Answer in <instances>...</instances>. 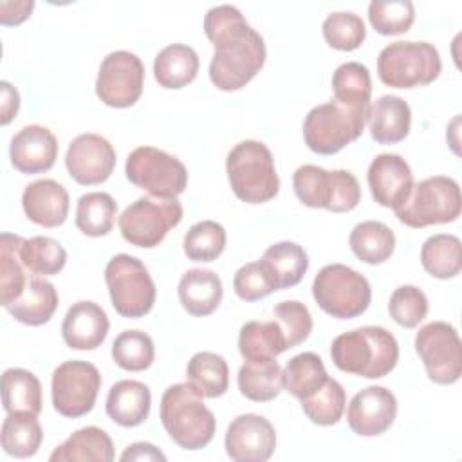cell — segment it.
I'll return each instance as SVG.
<instances>
[{
	"label": "cell",
	"instance_id": "cell-19",
	"mask_svg": "<svg viewBox=\"0 0 462 462\" xmlns=\"http://www.w3.org/2000/svg\"><path fill=\"white\" fill-rule=\"evenodd\" d=\"M366 180L374 200L393 211L406 202L413 188L411 168L397 153H379L368 166Z\"/></svg>",
	"mask_w": 462,
	"mask_h": 462
},
{
	"label": "cell",
	"instance_id": "cell-14",
	"mask_svg": "<svg viewBox=\"0 0 462 462\" xmlns=\"http://www.w3.org/2000/svg\"><path fill=\"white\" fill-rule=\"evenodd\" d=\"M415 350L428 377L437 384H455L462 375V345L458 332L446 321H431L419 328Z\"/></svg>",
	"mask_w": 462,
	"mask_h": 462
},
{
	"label": "cell",
	"instance_id": "cell-22",
	"mask_svg": "<svg viewBox=\"0 0 462 462\" xmlns=\"http://www.w3.org/2000/svg\"><path fill=\"white\" fill-rule=\"evenodd\" d=\"M69 206L67 189L52 179L34 180L22 193L25 217L42 227L61 226L69 217Z\"/></svg>",
	"mask_w": 462,
	"mask_h": 462
},
{
	"label": "cell",
	"instance_id": "cell-52",
	"mask_svg": "<svg viewBox=\"0 0 462 462\" xmlns=\"http://www.w3.org/2000/svg\"><path fill=\"white\" fill-rule=\"evenodd\" d=\"M121 460H166V455L150 442H134L123 451Z\"/></svg>",
	"mask_w": 462,
	"mask_h": 462
},
{
	"label": "cell",
	"instance_id": "cell-25",
	"mask_svg": "<svg viewBox=\"0 0 462 462\" xmlns=\"http://www.w3.org/2000/svg\"><path fill=\"white\" fill-rule=\"evenodd\" d=\"M182 309L191 316H209L222 301L224 287L217 273L209 269L186 271L177 287Z\"/></svg>",
	"mask_w": 462,
	"mask_h": 462
},
{
	"label": "cell",
	"instance_id": "cell-11",
	"mask_svg": "<svg viewBox=\"0 0 462 462\" xmlns=\"http://www.w3.org/2000/svg\"><path fill=\"white\" fill-rule=\"evenodd\" d=\"M182 215L184 209L177 199L144 195L125 208L117 224L128 244L152 249L166 238L170 229L180 224Z\"/></svg>",
	"mask_w": 462,
	"mask_h": 462
},
{
	"label": "cell",
	"instance_id": "cell-41",
	"mask_svg": "<svg viewBox=\"0 0 462 462\" xmlns=\"http://www.w3.org/2000/svg\"><path fill=\"white\" fill-rule=\"evenodd\" d=\"M20 258L32 276H54L65 267L67 251L51 236H32L23 238Z\"/></svg>",
	"mask_w": 462,
	"mask_h": 462
},
{
	"label": "cell",
	"instance_id": "cell-10",
	"mask_svg": "<svg viewBox=\"0 0 462 462\" xmlns=\"http://www.w3.org/2000/svg\"><path fill=\"white\" fill-rule=\"evenodd\" d=\"M105 283L112 307L123 318H143L155 303V283L146 265L130 254H116L105 267Z\"/></svg>",
	"mask_w": 462,
	"mask_h": 462
},
{
	"label": "cell",
	"instance_id": "cell-37",
	"mask_svg": "<svg viewBox=\"0 0 462 462\" xmlns=\"http://www.w3.org/2000/svg\"><path fill=\"white\" fill-rule=\"evenodd\" d=\"M2 404L7 413L42 411V384L38 377L23 368H7L2 375Z\"/></svg>",
	"mask_w": 462,
	"mask_h": 462
},
{
	"label": "cell",
	"instance_id": "cell-28",
	"mask_svg": "<svg viewBox=\"0 0 462 462\" xmlns=\"http://www.w3.org/2000/svg\"><path fill=\"white\" fill-rule=\"evenodd\" d=\"M114 457V444L108 433L97 426H87L74 431L49 458L51 462H112Z\"/></svg>",
	"mask_w": 462,
	"mask_h": 462
},
{
	"label": "cell",
	"instance_id": "cell-35",
	"mask_svg": "<svg viewBox=\"0 0 462 462\" xmlns=\"http://www.w3.org/2000/svg\"><path fill=\"white\" fill-rule=\"evenodd\" d=\"M188 383L208 399L224 395L229 388V366L226 359L215 352H197L186 366Z\"/></svg>",
	"mask_w": 462,
	"mask_h": 462
},
{
	"label": "cell",
	"instance_id": "cell-2",
	"mask_svg": "<svg viewBox=\"0 0 462 462\" xmlns=\"http://www.w3.org/2000/svg\"><path fill=\"white\" fill-rule=\"evenodd\" d=\"M336 368L366 379L388 375L399 361V345L392 332L383 327L366 325L339 334L330 345Z\"/></svg>",
	"mask_w": 462,
	"mask_h": 462
},
{
	"label": "cell",
	"instance_id": "cell-15",
	"mask_svg": "<svg viewBox=\"0 0 462 462\" xmlns=\"http://www.w3.org/2000/svg\"><path fill=\"white\" fill-rule=\"evenodd\" d=\"M144 85V65L128 51L106 54L96 79L97 97L112 108H128L137 103Z\"/></svg>",
	"mask_w": 462,
	"mask_h": 462
},
{
	"label": "cell",
	"instance_id": "cell-34",
	"mask_svg": "<svg viewBox=\"0 0 462 462\" xmlns=\"http://www.w3.org/2000/svg\"><path fill=\"white\" fill-rule=\"evenodd\" d=\"M23 238L13 233L0 235V303L2 307H9L14 300L23 292L29 278V271L25 269L20 258V247Z\"/></svg>",
	"mask_w": 462,
	"mask_h": 462
},
{
	"label": "cell",
	"instance_id": "cell-39",
	"mask_svg": "<svg viewBox=\"0 0 462 462\" xmlns=\"http://www.w3.org/2000/svg\"><path fill=\"white\" fill-rule=\"evenodd\" d=\"M327 377L323 359L314 352H301L287 361L283 368V388L301 401L319 390Z\"/></svg>",
	"mask_w": 462,
	"mask_h": 462
},
{
	"label": "cell",
	"instance_id": "cell-24",
	"mask_svg": "<svg viewBox=\"0 0 462 462\" xmlns=\"http://www.w3.org/2000/svg\"><path fill=\"white\" fill-rule=\"evenodd\" d=\"M150 388L134 379H123L112 384L106 395V415L123 428H135L150 415Z\"/></svg>",
	"mask_w": 462,
	"mask_h": 462
},
{
	"label": "cell",
	"instance_id": "cell-17",
	"mask_svg": "<svg viewBox=\"0 0 462 462\" xmlns=\"http://www.w3.org/2000/svg\"><path fill=\"white\" fill-rule=\"evenodd\" d=\"M65 166L78 184L96 186L112 175L116 150L103 135L81 134L69 144Z\"/></svg>",
	"mask_w": 462,
	"mask_h": 462
},
{
	"label": "cell",
	"instance_id": "cell-18",
	"mask_svg": "<svg viewBox=\"0 0 462 462\" xmlns=\"http://www.w3.org/2000/svg\"><path fill=\"white\" fill-rule=\"evenodd\" d=\"M397 417V399L384 386H366L357 392L346 408V422L356 435H383Z\"/></svg>",
	"mask_w": 462,
	"mask_h": 462
},
{
	"label": "cell",
	"instance_id": "cell-33",
	"mask_svg": "<svg viewBox=\"0 0 462 462\" xmlns=\"http://www.w3.org/2000/svg\"><path fill=\"white\" fill-rule=\"evenodd\" d=\"M352 253L365 263L377 265L386 262L395 249L393 231L379 220H365L354 226L348 236Z\"/></svg>",
	"mask_w": 462,
	"mask_h": 462
},
{
	"label": "cell",
	"instance_id": "cell-32",
	"mask_svg": "<svg viewBox=\"0 0 462 462\" xmlns=\"http://www.w3.org/2000/svg\"><path fill=\"white\" fill-rule=\"evenodd\" d=\"M262 262L267 265L278 291L298 285L309 269V256L305 249L289 240L267 247Z\"/></svg>",
	"mask_w": 462,
	"mask_h": 462
},
{
	"label": "cell",
	"instance_id": "cell-21",
	"mask_svg": "<svg viewBox=\"0 0 462 462\" xmlns=\"http://www.w3.org/2000/svg\"><path fill=\"white\" fill-rule=\"evenodd\" d=\"M110 321L103 307L83 300L74 303L61 323V336L69 348L94 350L106 339Z\"/></svg>",
	"mask_w": 462,
	"mask_h": 462
},
{
	"label": "cell",
	"instance_id": "cell-47",
	"mask_svg": "<svg viewBox=\"0 0 462 462\" xmlns=\"http://www.w3.org/2000/svg\"><path fill=\"white\" fill-rule=\"evenodd\" d=\"M388 312L397 325L415 328L428 314V298L415 285H401L390 296Z\"/></svg>",
	"mask_w": 462,
	"mask_h": 462
},
{
	"label": "cell",
	"instance_id": "cell-8",
	"mask_svg": "<svg viewBox=\"0 0 462 462\" xmlns=\"http://www.w3.org/2000/svg\"><path fill=\"white\" fill-rule=\"evenodd\" d=\"M318 307L332 318L352 319L361 316L372 301L368 280L343 263H330L318 271L312 282Z\"/></svg>",
	"mask_w": 462,
	"mask_h": 462
},
{
	"label": "cell",
	"instance_id": "cell-50",
	"mask_svg": "<svg viewBox=\"0 0 462 462\" xmlns=\"http://www.w3.org/2000/svg\"><path fill=\"white\" fill-rule=\"evenodd\" d=\"M34 9L32 0H16V2H0V22L2 25H18L25 22Z\"/></svg>",
	"mask_w": 462,
	"mask_h": 462
},
{
	"label": "cell",
	"instance_id": "cell-42",
	"mask_svg": "<svg viewBox=\"0 0 462 462\" xmlns=\"http://www.w3.org/2000/svg\"><path fill=\"white\" fill-rule=\"evenodd\" d=\"M346 406L345 388L332 377H327L323 386L312 395L301 399V410L307 419L318 426H332L339 422Z\"/></svg>",
	"mask_w": 462,
	"mask_h": 462
},
{
	"label": "cell",
	"instance_id": "cell-44",
	"mask_svg": "<svg viewBox=\"0 0 462 462\" xmlns=\"http://www.w3.org/2000/svg\"><path fill=\"white\" fill-rule=\"evenodd\" d=\"M226 229L215 220L193 224L182 240L184 254L193 262H213L226 249Z\"/></svg>",
	"mask_w": 462,
	"mask_h": 462
},
{
	"label": "cell",
	"instance_id": "cell-7",
	"mask_svg": "<svg viewBox=\"0 0 462 462\" xmlns=\"http://www.w3.org/2000/svg\"><path fill=\"white\" fill-rule=\"evenodd\" d=\"M460 208L458 182L446 175H433L413 184L406 202L395 209V217L404 226L420 229L455 222L460 217Z\"/></svg>",
	"mask_w": 462,
	"mask_h": 462
},
{
	"label": "cell",
	"instance_id": "cell-27",
	"mask_svg": "<svg viewBox=\"0 0 462 462\" xmlns=\"http://www.w3.org/2000/svg\"><path fill=\"white\" fill-rule=\"evenodd\" d=\"M199 67L200 61L193 47L171 43L155 56L153 76L162 88L179 90L197 78Z\"/></svg>",
	"mask_w": 462,
	"mask_h": 462
},
{
	"label": "cell",
	"instance_id": "cell-43",
	"mask_svg": "<svg viewBox=\"0 0 462 462\" xmlns=\"http://www.w3.org/2000/svg\"><path fill=\"white\" fill-rule=\"evenodd\" d=\"M114 363L128 372H143L155 359L153 339L143 330H125L112 343Z\"/></svg>",
	"mask_w": 462,
	"mask_h": 462
},
{
	"label": "cell",
	"instance_id": "cell-6",
	"mask_svg": "<svg viewBox=\"0 0 462 462\" xmlns=\"http://www.w3.org/2000/svg\"><path fill=\"white\" fill-rule=\"evenodd\" d=\"M440 70V54L428 42H393L377 56L379 79L392 88L430 85Z\"/></svg>",
	"mask_w": 462,
	"mask_h": 462
},
{
	"label": "cell",
	"instance_id": "cell-51",
	"mask_svg": "<svg viewBox=\"0 0 462 462\" xmlns=\"http://www.w3.org/2000/svg\"><path fill=\"white\" fill-rule=\"evenodd\" d=\"M0 92H2V101H0V123L9 125L20 108V94L18 90L9 83V81H0Z\"/></svg>",
	"mask_w": 462,
	"mask_h": 462
},
{
	"label": "cell",
	"instance_id": "cell-3",
	"mask_svg": "<svg viewBox=\"0 0 462 462\" xmlns=\"http://www.w3.org/2000/svg\"><path fill=\"white\" fill-rule=\"evenodd\" d=\"M159 415L166 433L182 449H202L213 440L215 415L189 383H177L164 390Z\"/></svg>",
	"mask_w": 462,
	"mask_h": 462
},
{
	"label": "cell",
	"instance_id": "cell-45",
	"mask_svg": "<svg viewBox=\"0 0 462 462\" xmlns=\"http://www.w3.org/2000/svg\"><path fill=\"white\" fill-rule=\"evenodd\" d=\"M368 22L383 36L402 34L415 22V5L410 0H372Z\"/></svg>",
	"mask_w": 462,
	"mask_h": 462
},
{
	"label": "cell",
	"instance_id": "cell-31",
	"mask_svg": "<svg viewBox=\"0 0 462 462\" xmlns=\"http://www.w3.org/2000/svg\"><path fill=\"white\" fill-rule=\"evenodd\" d=\"M38 415L29 411H11L2 422L0 442L7 455L14 458H29L38 453L43 430L36 419Z\"/></svg>",
	"mask_w": 462,
	"mask_h": 462
},
{
	"label": "cell",
	"instance_id": "cell-48",
	"mask_svg": "<svg viewBox=\"0 0 462 462\" xmlns=\"http://www.w3.org/2000/svg\"><path fill=\"white\" fill-rule=\"evenodd\" d=\"M273 314L283 330L287 348L298 346L312 332V316L307 305L298 300H285L276 303Z\"/></svg>",
	"mask_w": 462,
	"mask_h": 462
},
{
	"label": "cell",
	"instance_id": "cell-4",
	"mask_svg": "<svg viewBox=\"0 0 462 462\" xmlns=\"http://www.w3.org/2000/svg\"><path fill=\"white\" fill-rule=\"evenodd\" d=\"M227 180L242 202L263 204L278 195L280 179L271 150L254 139L235 144L226 159Z\"/></svg>",
	"mask_w": 462,
	"mask_h": 462
},
{
	"label": "cell",
	"instance_id": "cell-23",
	"mask_svg": "<svg viewBox=\"0 0 462 462\" xmlns=\"http://www.w3.org/2000/svg\"><path fill=\"white\" fill-rule=\"evenodd\" d=\"M370 135L379 144H395L408 137L411 126L410 105L399 96H381L368 105Z\"/></svg>",
	"mask_w": 462,
	"mask_h": 462
},
{
	"label": "cell",
	"instance_id": "cell-5",
	"mask_svg": "<svg viewBox=\"0 0 462 462\" xmlns=\"http://www.w3.org/2000/svg\"><path fill=\"white\" fill-rule=\"evenodd\" d=\"M368 106H348L336 99L309 110L303 121V139L309 150L319 155H334L361 137Z\"/></svg>",
	"mask_w": 462,
	"mask_h": 462
},
{
	"label": "cell",
	"instance_id": "cell-49",
	"mask_svg": "<svg viewBox=\"0 0 462 462\" xmlns=\"http://www.w3.org/2000/svg\"><path fill=\"white\" fill-rule=\"evenodd\" d=\"M233 289L244 301H258L278 291L267 265L262 260L242 265L235 273Z\"/></svg>",
	"mask_w": 462,
	"mask_h": 462
},
{
	"label": "cell",
	"instance_id": "cell-38",
	"mask_svg": "<svg viewBox=\"0 0 462 462\" xmlns=\"http://www.w3.org/2000/svg\"><path fill=\"white\" fill-rule=\"evenodd\" d=\"M117 202L110 193L90 191L79 197L76 208V227L87 236H105L112 231Z\"/></svg>",
	"mask_w": 462,
	"mask_h": 462
},
{
	"label": "cell",
	"instance_id": "cell-30",
	"mask_svg": "<svg viewBox=\"0 0 462 462\" xmlns=\"http://www.w3.org/2000/svg\"><path fill=\"white\" fill-rule=\"evenodd\" d=\"M238 350L245 361L276 359L287 348L282 327L273 321H247L238 332Z\"/></svg>",
	"mask_w": 462,
	"mask_h": 462
},
{
	"label": "cell",
	"instance_id": "cell-26",
	"mask_svg": "<svg viewBox=\"0 0 462 462\" xmlns=\"http://www.w3.org/2000/svg\"><path fill=\"white\" fill-rule=\"evenodd\" d=\"M58 301V291L51 282L40 276H31L20 298L5 307V310L23 325L40 327L54 316Z\"/></svg>",
	"mask_w": 462,
	"mask_h": 462
},
{
	"label": "cell",
	"instance_id": "cell-46",
	"mask_svg": "<svg viewBox=\"0 0 462 462\" xmlns=\"http://www.w3.org/2000/svg\"><path fill=\"white\" fill-rule=\"evenodd\" d=\"M321 29L325 42L336 51H356L366 38L365 22L354 13H332L323 20Z\"/></svg>",
	"mask_w": 462,
	"mask_h": 462
},
{
	"label": "cell",
	"instance_id": "cell-12",
	"mask_svg": "<svg viewBox=\"0 0 462 462\" xmlns=\"http://www.w3.org/2000/svg\"><path fill=\"white\" fill-rule=\"evenodd\" d=\"M125 173L134 186L152 197L177 199L188 186L186 166L175 155L153 146H139L130 152Z\"/></svg>",
	"mask_w": 462,
	"mask_h": 462
},
{
	"label": "cell",
	"instance_id": "cell-20",
	"mask_svg": "<svg viewBox=\"0 0 462 462\" xmlns=\"http://www.w3.org/2000/svg\"><path fill=\"white\" fill-rule=\"evenodd\" d=\"M58 157L56 135L42 126L29 125L13 135L9 144V159L14 170L25 175L49 171Z\"/></svg>",
	"mask_w": 462,
	"mask_h": 462
},
{
	"label": "cell",
	"instance_id": "cell-13",
	"mask_svg": "<svg viewBox=\"0 0 462 462\" xmlns=\"http://www.w3.org/2000/svg\"><path fill=\"white\" fill-rule=\"evenodd\" d=\"M99 388L101 374L92 363L81 359L65 361L52 372V406L63 417H83L94 408Z\"/></svg>",
	"mask_w": 462,
	"mask_h": 462
},
{
	"label": "cell",
	"instance_id": "cell-9",
	"mask_svg": "<svg viewBox=\"0 0 462 462\" xmlns=\"http://www.w3.org/2000/svg\"><path fill=\"white\" fill-rule=\"evenodd\" d=\"M292 188L307 208H321L332 213L352 211L361 200V186L346 170H323L314 164L296 168Z\"/></svg>",
	"mask_w": 462,
	"mask_h": 462
},
{
	"label": "cell",
	"instance_id": "cell-29",
	"mask_svg": "<svg viewBox=\"0 0 462 462\" xmlns=\"http://www.w3.org/2000/svg\"><path fill=\"white\" fill-rule=\"evenodd\" d=\"M240 393L254 402H269L283 390V370L276 359L245 361L238 370Z\"/></svg>",
	"mask_w": 462,
	"mask_h": 462
},
{
	"label": "cell",
	"instance_id": "cell-1",
	"mask_svg": "<svg viewBox=\"0 0 462 462\" xmlns=\"http://www.w3.org/2000/svg\"><path fill=\"white\" fill-rule=\"evenodd\" d=\"M204 32L215 52L209 63L211 83L226 92L245 87L265 63V43L235 5H215L204 16Z\"/></svg>",
	"mask_w": 462,
	"mask_h": 462
},
{
	"label": "cell",
	"instance_id": "cell-16",
	"mask_svg": "<svg viewBox=\"0 0 462 462\" xmlns=\"http://www.w3.org/2000/svg\"><path fill=\"white\" fill-rule=\"evenodd\" d=\"M224 448L235 462H265L276 449L274 426L258 413H242L227 426Z\"/></svg>",
	"mask_w": 462,
	"mask_h": 462
},
{
	"label": "cell",
	"instance_id": "cell-36",
	"mask_svg": "<svg viewBox=\"0 0 462 462\" xmlns=\"http://www.w3.org/2000/svg\"><path fill=\"white\" fill-rule=\"evenodd\" d=\"M420 263L433 278H455L462 269L460 238L448 233L430 236L420 247Z\"/></svg>",
	"mask_w": 462,
	"mask_h": 462
},
{
	"label": "cell",
	"instance_id": "cell-40",
	"mask_svg": "<svg viewBox=\"0 0 462 462\" xmlns=\"http://www.w3.org/2000/svg\"><path fill=\"white\" fill-rule=\"evenodd\" d=\"M334 99L348 106H368L372 96L370 70L359 61L341 63L332 74Z\"/></svg>",
	"mask_w": 462,
	"mask_h": 462
}]
</instances>
